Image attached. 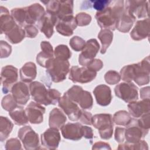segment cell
I'll return each mask as SVG.
<instances>
[{"mask_svg": "<svg viewBox=\"0 0 150 150\" xmlns=\"http://www.w3.org/2000/svg\"><path fill=\"white\" fill-rule=\"evenodd\" d=\"M150 63L149 56L141 62L124 66L120 70L121 79L126 82L134 80L138 86L147 84L149 82Z\"/></svg>", "mask_w": 150, "mask_h": 150, "instance_id": "6da1fadb", "label": "cell"}, {"mask_svg": "<svg viewBox=\"0 0 150 150\" xmlns=\"http://www.w3.org/2000/svg\"><path fill=\"white\" fill-rule=\"evenodd\" d=\"M124 1H111L109 5L101 11H97L95 18L98 25L102 29L114 30L117 22L124 10Z\"/></svg>", "mask_w": 150, "mask_h": 150, "instance_id": "7a4b0ae2", "label": "cell"}, {"mask_svg": "<svg viewBox=\"0 0 150 150\" xmlns=\"http://www.w3.org/2000/svg\"><path fill=\"white\" fill-rule=\"evenodd\" d=\"M46 73L52 81L59 83L64 80L70 71V63L67 60L53 58L46 67Z\"/></svg>", "mask_w": 150, "mask_h": 150, "instance_id": "3957f363", "label": "cell"}, {"mask_svg": "<svg viewBox=\"0 0 150 150\" xmlns=\"http://www.w3.org/2000/svg\"><path fill=\"white\" fill-rule=\"evenodd\" d=\"M42 2L45 4L46 11L54 15L59 20L73 14V1L70 0L58 1L51 0Z\"/></svg>", "mask_w": 150, "mask_h": 150, "instance_id": "277c9868", "label": "cell"}, {"mask_svg": "<svg viewBox=\"0 0 150 150\" xmlns=\"http://www.w3.org/2000/svg\"><path fill=\"white\" fill-rule=\"evenodd\" d=\"M91 124L98 130L101 139H109L113 133L112 117L110 114H97L93 116Z\"/></svg>", "mask_w": 150, "mask_h": 150, "instance_id": "5b68a950", "label": "cell"}, {"mask_svg": "<svg viewBox=\"0 0 150 150\" xmlns=\"http://www.w3.org/2000/svg\"><path fill=\"white\" fill-rule=\"evenodd\" d=\"M64 94L70 100L79 104L83 109H91L93 105V97L89 91L83 90L81 87L74 85Z\"/></svg>", "mask_w": 150, "mask_h": 150, "instance_id": "8992f818", "label": "cell"}, {"mask_svg": "<svg viewBox=\"0 0 150 150\" xmlns=\"http://www.w3.org/2000/svg\"><path fill=\"white\" fill-rule=\"evenodd\" d=\"M18 135L25 149L35 150L40 148L38 134L30 126L26 125L21 128Z\"/></svg>", "mask_w": 150, "mask_h": 150, "instance_id": "52a82bcc", "label": "cell"}, {"mask_svg": "<svg viewBox=\"0 0 150 150\" xmlns=\"http://www.w3.org/2000/svg\"><path fill=\"white\" fill-rule=\"evenodd\" d=\"M115 96L126 103L137 101L138 98V88L132 82L117 84L114 88Z\"/></svg>", "mask_w": 150, "mask_h": 150, "instance_id": "ba28073f", "label": "cell"}, {"mask_svg": "<svg viewBox=\"0 0 150 150\" xmlns=\"http://www.w3.org/2000/svg\"><path fill=\"white\" fill-rule=\"evenodd\" d=\"M97 76V72L85 67L72 66L70 70L69 79L73 83H87L93 80Z\"/></svg>", "mask_w": 150, "mask_h": 150, "instance_id": "9c48e42d", "label": "cell"}, {"mask_svg": "<svg viewBox=\"0 0 150 150\" xmlns=\"http://www.w3.org/2000/svg\"><path fill=\"white\" fill-rule=\"evenodd\" d=\"M2 92L7 94L11 91L12 86L18 78V69L12 65H6L2 67L1 73Z\"/></svg>", "mask_w": 150, "mask_h": 150, "instance_id": "30bf717a", "label": "cell"}, {"mask_svg": "<svg viewBox=\"0 0 150 150\" xmlns=\"http://www.w3.org/2000/svg\"><path fill=\"white\" fill-rule=\"evenodd\" d=\"M100 49V45L96 39L88 40L79 57V63L83 66H87L94 59Z\"/></svg>", "mask_w": 150, "mask_h": 150, "instance_id": "8fae6325", "label": "cell"}, {"mask_svg": "<svg viewBox=\"0 0 150 150\" xmlns=\"http://www.w3.org/2000/svg\"><path fill=\"white\" fill-rule=\"evenodd\" d=\"M59 107L67 115L69 120L73 121L79 120L81 111L77 103L70 100L65 94L58 101Z\"/></svg>", "mask_w": 150, "mask_h": 150, "instance_id": "7c38bea8", "label": "cell"}, {"mask_svg": "<svg viewBox=\"0 0 150 150\" xmlns=\"http://www.w3.org/2000/svg\"><path fill=\"white\" fill-rule=\"evenodd\" d=\"M148 133V131L144 130L139 126L137 120L132 118L125 129V139L127 143H136L141 140Z\"/></svg>", "mask_w": 150, "mask_h": 150, "instance_id": "4fadbf2b", "label": "cell"}, {"mask_svg": "<svg viewBox=\"0 0 150 150\" xmlns=\"http://www.w3.org/2000/svg\"><path fill=\"white\" fill-rule=\"evenodd\" d=\"M30 94L36 103L45 105H50L48 89L39 81H33L29 84Z\"/></svg>", "mask_w": 150, "mask_h": 150, "instance_id": "5bb4252c", "label": "cell"}, {"mask_svg": "<svg viewBox=\"0 0 150 150\" xmlns=\"http://www.w3.org/2000/svg\"><path fill=\"white\" fill-rule=\"evenodd\" d=\"M124 7L135 18L148 17L149 4L146 1H125Z\"/></svg>", "mask_w": 150, "mask_h": 150, "instance_id": "9a60e30c", "label": "cell"}, {"mask_svg": "<svg viewBox=\"0 0 150 150\" xmlns=\"http://www.w3.org/2000/svg\"><path fill=\"white\" fill-rule=\"evenodd\" d=\"M60 141V134L57 128L50 127L41 134L42 145L48 149H57Z\"/></svg>", "mask_w": 150, "mask_h": 150, "instance_id": "2e32d148", "label": "cell"}, {"mask_svg": "<svg viewBox=\"0 0 150 150\" xmlns=\"http://www.w3.org/2000/svg\"><path fill=\"white\" fill-rule=\"evenodd\" d=\"M57 21L58 19L54 15L46 11L38 22V27L40 31L49 39L53 34V28L56 26Z\"/></svg>", "mask_w": 150, "mask_h": 150, "instance_id": "e0dca14e", "label": "cell"}, {"mask_svg": "<svg viewBox=\"0 0 150 150\" xmlns=\"http://www.w3.org/2000/svg\"><path fill=\"white\" fill-rule=\"evenodd\" d=\"M29 121L31 124H38L43 122L45 108L36 102L31 101L25 109Z\"/></svg>", "mask_w": 150, "mask_h": 150, "instance_id": "ac0fdd59", "label": "cell"}, {"mask_svg": "<svg viewBox=\"0 0 150 150\" xmlns=\"http://www.w3.org/2000/svg\"><path fill=\"white\" fill-rule=\"evenodd\" d=\"M11 91L15 101L19 105H25L30 98L29 88L23 82L19 81L16 83L12 86Z\"/></svg>", "mask_w": 150, "mask_h": 150, "instance_id": "d6986e66", "label": "cell"}, {"mask_svg": "<svg viewBox=\"0 0 150 150\" xmlns=\"http://www.w3.org/2000/svg\"><path fill=\"white\" fill-rule=\"evenodd\" d=\"M82 127L83 125L79 122H69L64 124L60 128L62 136L67 139L79 141L83 137Z\"/></svg>", "mask_w": 150, "mask_h": 150, "instance_id": "ffe728a7", "label": "cell"}, {"mask_svg": "<svg viewBox=\"0 0 150 150\" xmlns=\"http://www.w3.org/2000/svg\"><path fill=\"white\" fill-rule=\"evenodd\" d=\"M76 21L73 15L67 16L59 20L55 26L57 32L64 36H70L73 34V31L77 28Z\"/></svg>", "mask_w": 150, "mask_h": 150, "instance_id": "44dd1931", "label": "cell"}, {"mask_svg": "<svg viewBox=\"0 0 150 150\" xmlns=\"http://www.w3.org/2000/svg\"><path fill=\"white\" fill-rule=\"evenodd\" d=\"M149 35V19L138 21L130 33L131 38L134 40H141Z\"/></svg>", "mask_w": 150, "mask_h": 150, "instance_id": "7402d4cb", "label": "cell"}, {"mask_svg": "<svg viewBox=\"0 0 150 150\" xmlns=\"http://www.w3.org/2000/svg\"><path fill=\"white\" fill-rule=\"evenodd\" d=\"M93 94L98 105L107 106L110 104L112 100L111 90L108 86L105 84L98 85L94 88Z\"/></svg>", "mask_w": 150, "mask_h": 150, "instance_id": "603a6c76", "label": "cell"}, {"mask_svg": "<svg viewBox=\"0 0 150 150\" xmlns=\"http://www.w3.org/2000/svg\"><path fill=\"white\" fill-rule=\"evenodd\" d=\"M26 18L25 23L33 25L38 22L45 13L44 8L39 4L35 3L25 7Z\"/></svg>", "mask_w": 150, "mask_h": 150, "instance_id": "cb8c5ba5", "label": "cell"}, {"mask_svg": "<svg viewBox=\"0 0 150 150\" xmlns=\"http://www.w3.org/2000/svg\"><path fill=\"white\" fill-rule=\"evenodd\" d=\"M128 109L129 114L134 117L139 118L142 115L149 112L150 100L143 99L139 101L129 102L128 104Z\"/></svg>", "mask_w": 150, "mask_h": 150, "instance_id": "d4e9b609", "label": "cell"}, {"mask_svg": "<svg viewBox=\"0 0 150 150\" xmlns=\"http://www.w3.org/2000/svg\"><path fill=\"white\" fill-rule=\"evenodd\" d=\"M40 47L42 52L37 54L36 62L41 67L46 68L49 62L53 58L54 51L52 45L47 41H42Z\"/></svg>", "mask_w": 150, "mask_h": 150, "instance_id": "484cf974", "label": "cell"}, {"mask_svg": "<svg viewBox=\"0 0 150 150\" xmlns=\"http://www.w3.org/2000/svg\"><path fill=\"white\" fill-rule=\"evenodd\" d=\"M136 18L124 7L116 24V29L122 33H127L132 28Z\"/></svg>", "mask_w": 150, "mask_h": 150, "instance_id": "4316f807", "label": "cell"}, {"mask_svg": "<svg viewBox=\"0 0 150 150\" xmlns=\"http://www.w3.org/2000/svg\"><path fill=\"white\" fill-rule=\"evenodd\" d=\"M0 11L1 33L6 34L17 23L9 14V12L6 8L1 6Z\"/></svg>", "mask_w": 150, "mask_h": 150, "instance_id": "83f0119b", "label": "cell"}, {"mask_svg": "<svg viewBox=\"0 0 150 150\" xmlns=\"http://www.w3.org/2000/svg\"><path fill=\"white\" fill-rule=\"evenodd\" d=\"M67 120L66 116L59 108H53L49 114V125L51 128L60 129Z\"/></svg>", "mask_w": 150, "mask_h": 150, "instance_id": "f1b7e54d", "label": "cell"}, {"mask_svg": "<svg viewBox=\"0 0 150 150\" xmlns=\"http://www.w3.org/2000/svg\"><path fill=\"white\" fill-rule=\"evenodd\" d=\"M20 78L25 83H30L34 80L37 75L36 64L31 62L26 63L20 69Z\"/></svg>", "mask_w": 150, "mask_h": 150, "instance_id": "f546056e", "label": "cell"}, {"mask_svg": "<svg viewBox=\"0 0 150 150\" xmlns=\"http://www.w3.org/2000/svg\"><path fill=\"white\" fill-rule=\"evenodd\" d=\"M5 35L6 39L9 42L12 44H16L20 43L25 38V32L22 26L16 24Z\"/></svg>", "mask_w": 150, "mask_h": 150, "instance_id": "4dcf8cb0", "label": "cell"}, {"mask_svg": "<svg viewBox=\"0 0 150 150\" xmlns=\"http://www.w3.org/2000/svg\"><path fill=\"white\" fill-rule=\"evenodd\" d=\"M9 115L15 124L18 125H23L29 121L25 110L19 105H18L14 110L9 111Z\"/></svg>", "mask_w": 150, "mask_h": 150, "instance_id": "1f68e13d", "label": "cell"}, {"mask_svg": "<svg viewBox=\"0 0 150 150\" xmlns=\"http://www.w3.org/2000/svg\"><path fill=\"white\" fill-rule=\"evenodd\" d=\"M98 38L101 43L100 52L101 54H104L112 41L113 33L110 29H102L98 34Z\"/></svg>", "mask_w": 150, "mask_h": 150, "instance_id": "d6a6232c", "label": "cell"}, {"mask_svg": "<svg viewBox=\"0 0 150 150\" xmlns=\"http://www.w3.org/2000/svg\"><path fill=\"white\" fill-rule=\"evenodd\" d=\"M13 124L6 117H0V140L1 142L6 139L11 134Z\"/></svg>", "mask_w": 150, "mask_h": 150, "instance_id": "836d02e7", "label": "cell"}, {"mask_svg": "<svg viewBox=\"0 0 150 150\" xmlns=\"http://www.w3.org/2000/svg\"><path fill=\"white\" fill-rule=\"evenodd\" d=\"M132 118L129 112L124 110H120L114 114L112 121L116 125L127 126L131 122Z\"/></svg>", "mask_w": 150, "mask_h": 150, "instance_id": "e575fe53", "label": "cell"}, {"mask_svg": "<svg viewBox=\"0 0 150 150\" xmlns=\"http://www.w3.org/2000/svg\"><path fill=\"white\" fill-rule=\"evenodd\" d=\"M11 15L18 25L21 26L25 25L26 18L25 8H16L12 9L11 11Z\"/></svg>", "mask_w": 150, "mask_h": 150, "instance_id": "d590c367", "label": "cell"}, {"mask_svg": "<svg viewBox=\"0 0 150 150\" xmlns=\"http://www.w3.org/2000/svg\"><path fill=\"white\" fill-rule=\"evenodd\" d=\"M54 55L56 58L68 60L71 57V53L66 45H59L55 47Z\"/></svg>", "mask_w": 150, "mask_h": 150, "instance_id": "8d00e7d4", "label": "cell"}, {"mask_svg": "<svg viewBox=\"0 0 150 150\" xmlns=\"http://www.w3.org/2000/svg\"><path fill=\"white\" fill-rule=\"evenodd\" d=\"M12 94L6 95L1 101V105L3 109L9 112L14 110L18 106Z\"/></svg>", "mask_w": 150, "mask_h": 150, "instance_id": "74e56055", "label": "cell"}, {"mask_svg": "<svg viewBox=\"0 0 150 150\" xmlns=\"http://www.w3.org/2000/svg\"><path fill=\"white\" fill-rule=\"evenodd\" d=\"M118 149H148V144L144 140H140L139 141L134 143H125L120 144L118 147Z\"/></svg>", "mask_w": 150, "mask_h": 150, "instance_id": "f35d334b", "label": "cell"}, {"mask_svg": "<svg viewBox=\"0 0 150 150\" xmlns=\"http://www.w3.org/2000/svg\"><path fill=\"white\" fill-rule=\"evenodd\" d=\"M105 82L110 85L117 84L121 80L120 74L115 70H109L104 75Z\"/></svg>", "mask_w": 150, "mask_h": 150, "instance_id": "ab89813d", "label": "cell"}, {"mask_svg": "<svg viewBox=\"0 0 150 150\" xmlns=\"http://www.w3.org/2000/svg\"><path fill=\"white\" fill-rule=\"evenodd\" d=\"M69 44L73 50L76 52H79L80 50H82V49H83L86 44V42L81 37L75 36L70 39Z\"/></svg>", "mask_w": 150, "mask_h": 150, "instance_id": "60d3db41", "label": "cell"}, {"mask_svg": "<svg viewBox=\"0 0 150 150\" xmlns=\"http://www.w3.org/2000/svg\"><path fill=\"white\" fill-rule=\"evenodd\" d=\"M75 19L77 26H84L90 24L91 21V16L88 13L81 12L76 15Z\"/></svg>", "mask_w": 150, "mask_h": 150, "instance_id": "b9f144b4", "label": "cell"}, {"mask_svg": "<svg viewBox=\"0 0 150 150\" xmlns=\"http://www.w3.org/2000/svg\"><path fill=\"white\" fill-rule=\"evenodd\" d=\"M139 126L146 131H149L150 128V115L149 112L142 115L141 118L137 120Z\"/></svg>", "mask_w": 150, "mask_h": 150, "instance_id": "7bdbcfd3", "label": "cell"}, {"mask_svg": "<svg viewBox=\"0 0 150 150\" xmlns=\"http://www.w3.org/2000/svg\"><path fill=\"white\" fill-rule=\"evenodd\" d=\"M0 49H1V58L8 57L11 53L12 47L6 42L1 40L0 42Z\"/></svg>", "mask_w": 150, "mask_h": 150, "instance_id": "ee69618b", "label": "cell"}, {"mask_svg": "<svg viewBox=\"0 0 150 150\" xmlns=\"http://www.w3.org/2000/svg\"><path fill=\"white\" fill-rule=\"evenodd\" d=\"M5 149L7 150L21 149V144L18 138H11L6 142Z\"/></svg>", "mask_w": 150, "mask_h": 150, "instance_id": "f6af8a7d", "label": "cell"}, {"mask_svg": "<svg viewBox=\"0 0 150 150\" xmlns=\"http://www.w3.org/2000/svg\"><path fill=\"white\" fill-rule=\"evenodd\" d=\"M49 100L50 104H56L60 98V93L54 88H49Z\"/></svg>", "mask_w": 150, "mask_h": 150, "instance_id": "bcb514c9", "label": "cell"}, {"mask_svg": "<svg viewBox=\"0 0 150 150\" xmlns=\"http://www.w3.org/2000/svg\"><path fill=\"white\" fill-rule=\"evenodd\" d=\"M103 67V63L101 61V60L98 59H94L92 60L90 62L88 63V64L87 65L86 67L88 69L97 71L100 70Z\"/></svg>", "mask_w": 150, "mask_h": 150, "instance_id": "7dc6e473", "label": "cell"}, {"mask_svg": "<svg viewBox=\"0 0 150 150\" xmlns=\"http://www.w3.org/2000/svg\"><path fill=\"white\" fill-rule=\"evenodd\" d=\"M110 0H97L93 1L92 6L97 11H101L105 9L110 4Z\"/></svg>", "mask_w": 150, "mask_h": 150, "instance_id": "c3c4849f", "label": "cell"}, {"mask_svg": "<svg viewBox=\"0 0 150 150\" xmlns=\"http://www.w3.org/2000/svg\"><path fill=\"white\" fill-rule=\"evenodd\" d=\"M25 36L29 38H34L38 34V29L33 25H27L25 26Z\"/></svg>", "mask_w": 150, "mask_h": 150, "instance_id": "681fc988", "label": "cell"}, {"mask_svg": "<svg viewBox=\"0 0 150 150\" xmlns=\"http://www.w3.org/2000/svg\"><path fill=\"white\" fill-rule=\"evenodd\" d=\"M125 128L116 127L114 134V138L115 141L119 143H122L125 140Z\"/></svg>", "mask_w": 150, "mask_h": 150, "instance_id": "f907efd6", "label": "cell"}, {"mask_svg": "<svg viewBox=\"0 0 150 150\" xmlns=\"http://www.w3.org/2000/svg\"><path fill=\"white\" fill-rule=\"evenodd\" d=\"M92 117V114L90 112L82 110L79 120L83 124L87 125H91Z\"/></svg>", "mask_w": 150, "mask_h": 150, "instance_id": "816d5d0a", "label": "cell"}, {"mask_svg": "<svg viewBox=\"0 0 150 150\" xmlns=\"http://www.w3.org/2000/svg\"><path fill=\"white\" fill-rule=\"evenodd\" d=\"M82 132H83V137L86 139H90L91 141L93 138V129L87 126H83L82 127Z\"/></svg>", "mask_w": 150, "mask_h": 150, "instance_id": "f5cc1de1", "label": "cell"}, {"mask_svg": "<svg viewBox=\"0 0 150 150\" xmlns=\"http://www.w3.org/2000/svg\"><path fill=\"white\" fill-rule=\"evenodd\" d=\"M92 149H111V147L108 143L100 141L93 145Z\"/></svg>", "mask_w": 150, "mask_h": 150, "instance_id": "db71d44e", "label": "cell"}, {"mask_svg": "<svg viewBox=\"0 0 150 150\" xmlns=\"http://www.w3.org/2000/svg\"><path fill=\"white\" fill-rule=\"evenodd\" d=\"M150 96V91H149V87H145L142 88L140 90V97L143 99H149Z\"/></svg>", "mask_w": 150, "mask_h": 150, "instance_id": "11a10c76", "label": "cell"}]
</instances>
